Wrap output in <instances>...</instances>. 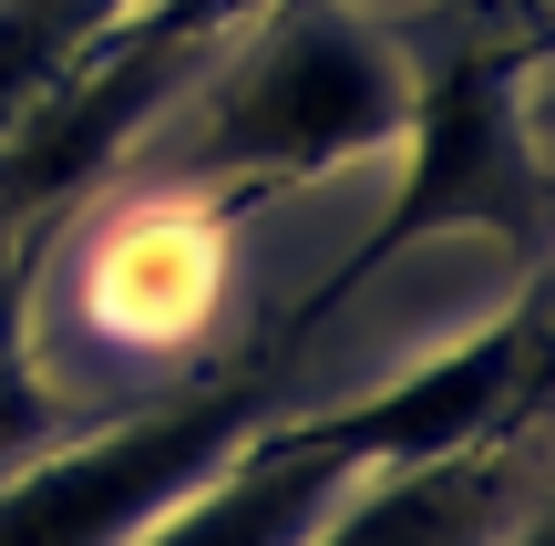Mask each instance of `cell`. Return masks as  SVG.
<instances>
[{
  "instance_id": "cell-1",
  "label": "cell",
  "mask_w": 555,
  "mask_h": 546,
  "mask_svg": "<svg viewBox=\"0 0 555 546\" xmlns=\"http://www.w3.org/2000/svg\"><path fill=\"white\" fill-rule=\"evenodd\" d=\"M401 73H412V114L391 135L401 144V196L371 227V247L319 289V309L339 289H360L371 268L412 258L422 238H453V227H483L515 258H545L555 247V186L535 165V114H525V41L453 31L442 52L401 62Z\"/></svg>"
},
{
  "instance_id": "cell-2",
  "label": "cell",
  "mask_w": 555,
  "mask_h": 546,
  "mask_svg": "<svg viewBox=\"0 0 555 546\" xmlns=\"http://www.w3.org/2000/svg\"><path fill=\"white\" fill-rule=\"evenodd\" d=\"M412 114L401 41L339 0H278L196 124V176H330Z\"/></svg>"
},
{
  "instance_id": "cell-3",
  "label": "cell",
  "mask_w": 555,
  "mask_h": 546,
  "mask_svg": "<svg viewBox=\"0 0 555 546\" xmlns=\"http://www.w3.org/2000/svg\"><path fill=\"white\" fill-rule=\"evenodd\" d=\"M268 423H278L268 371H227L206 392H176V403L134 412L124 433H93V444L52 454V465L11 474L0 485V546H124L165 506H185L206 485V465H227Z\"/></svg>"
},
{
  "instance_id": "cell-4",
  "label": "cell",
  "mask_w": 555,
  "mask_h": 546,
  "mask_svg": "<svg viewBox=\"0 0 555 546\" xmlns=\"http://www.w3.org/2000/svg\"><path fill=\"white\" fill-rule=\"evenodd\" d=\"M525 412V300L504 309L494 330H474L463 351H442V361H422L412 382L371 392V403L350 412H298V444L330 454V465H433V454H474L494 423H515Z\"/></svg>"
},
{
  "instance_id": "cell-5",
  "label": "cell",
  "mask_w": 555,
  "mask_h": 546,
  "mask_svg": "<svg viewBox=\"0 0 555 546\" xmlns=\"http://www.w3.org/2000/svg\"><path fill=\"white\" fill-rule=\"evenodd\" d=\"M339 485H350V465H330V454H309L288 423H268V433H247V444L227 454L217 485L165 506L134 546H298L339 506Z\"/></svg>"
},
{
  "instance_id": "cell-6",
  "label": "cell",
  "mask_w": 555,
  "mask_h": 546,
  "mask_svg": "<svg viewBox=\"0 0 555 546\" xmlns=\"http://www.w3.org/2000/svg\"><path fill=\"white\" fill-rule=\"evenodd\" d=\"M494 526H504V465L433 454V465H391L380 495L339 506L298 546H494Z\"/></svg>"
},
{
  "instance_id": "cell-7",
  "label": "cell",
  "mask_w": 555,
  "mask_h": 546,
  "mask_svg": "<svg viewBox=\"0 0 555 546\" xmlns=\"http://www.w3.org/2000/svg\"><path fill=\"white\" fill-rule=\"evenodd\" d=\"M144 0H0V135Z\"/></svg>"
},
{
  "instance_id": "cell-8",
  "label": "cell",
  "mask_w": 555,
  "mask_h": 546,
  "mask_svg": "<svg viewBox=\"0 0 555 546\" xmlns=\"http://www.w3.org/2000/svg\"><path fill=\"white\" fill-rule=\"evenodd\" d=\"M41 444V382H31V227H0V465Z\"/></svg>"
},
{
  "instance_id": "cell-9",
  "label": "cell",
  "mask_w": 555,
  "mask_h": 546,
  "mask_svg": "<svg viewBox=\"0 0 555 546\" xmlns=\"http://www.w3.org/2000/svg\"><path fill=\"white\" fill-rule=\"evenodd\" d=\"M545 392H555V268H545V289H525V403H545Z\"/></svg>"
},
{
  "instance_id": "cell-10",
  "label": "cell",
  "mask_w": 555,
  "mask_h": 546,
  "mask_svg": "<svg viewBox=\"0 0 555 546\" xmlns=\"http://www.w3.org/2000/svg\"><path fill=\"white\" fill-rule=\"evenodd\" d=\"M525 546H555V506H545V526H535V536H525Z\"/></svg>"
},
{
  "instance_id": "cell-11",
  "label": "cell",
  "mask_w": 555,
  "mask_h": 546,
  "mask_svg": "<svg viewBox=\"0 0 555 546\" xmlns=\"http://www.w3.org/2000/svg\"><path fill=\"white\" fill-rule=\"evenodd\" d=\"M545 114H555V93H545Z\"/></svg>"
}]
</instances>
